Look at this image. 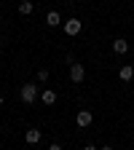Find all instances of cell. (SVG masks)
<instances>
[{
    "instance_id": "cell-1",
    "label": "cell",
    "mask_w": 134,
    "mask_h": 150,
    "mask_svg": "<svg viewBox=\"0 0 134 150\" xmlns=\"http://www.w3.org/2000/svg\"><path fill=\"white\" fill-rule=\"evenodd\" d=\"M19 97H22V102H24V105H32L38 97H40V91H38V86H35V83H24L22 88H19Z\"/></svg>"
},
{
    "instance_id": "cell-2",
    "label": "cell",
    "mask_w": 134,
    "mask_h": 150,
    "mask_svg": "<svg viewBox=\"0 0 134 150\" xmlns=\"http://www.w3.org/2000/svg\"><path fill=\"white\" fill-rule=\"evenodd\" d=\"M62 27H65V35L67 38H75V35H81L83 22H81V19H67V22H62Z\"/></svg>"
},
{
    "instance_id": "cell-3",
    "label": "cell",
    "mask_w": 134,
    "mask_h": 150,
    "mask_svg": "<svg viewBox=\"0 0 134 150\" xmlns=\"http://www.w3.org/2000/svg\"><path fill=\"white\" fill-rule=\"evenodd\" d=\"M83 78H86V70H83V64H78V62H70V81H72V83H83Z\"/></svg>"
},
{
    "instance_id": "cell-4",
    "label": "cell",
    "mask_w": 134,
    "mask_h": 150,
    "mask_svg": "<svg viewBox=\"0 0 134 150\" xmlns=\"http://www.w3.org/2000/svg\"><path fill=\"white\" fill-rule=\"evenodd\" d=\"M91 121H94V115H91V110H81L78 115H75V123H78L81 129H86V126H91Z\"/></svg>"
},
{
    "instance_id": "cell-5",
    "label": "cell",
    "mask_w": 134,
    "mask_h": 150,
    "mask_svg": "<svg viewBox=\"0 0 134 150\" xmlns=\"http://www.w3.org/2000/svg\"><path fill=\"white\" fill-rule=\"evenodd\" d=\"M40 102H43L46 107H51V105H56V91H51V88H46V91H40Z\"/></svg>"
},
{
    "instance_id": "cell-6",
    "label": "cell",
    "mask_w": 134,
    "mask_h": 150,
    "mask_svg": "<svg viewBox=\"0 0 134 150\" xmlns=\"http://www.w3.org/2000/svg\"><path fill=\"white\" fill-rule=\"evenodd\" d=\"M129 51V43L123 40V38H118V40H113V54H118V56H123Z\"/></svg>"
},
{
    "instance_id": "cell-7",
    "label": "cell",
    "mask_w": 134,
    "mask_h": 150,
    "mask_svg": "<svg viewBox=\"0 0 134 150\" xmlns=\"http://www.w3.org/2000/svg\"><path fill=\"white\" fill-rule=\"evenodd\" d=\"M24 139H27V145H38L40 142V129H27Z\"/></svg>"
},
{
    "instance_id": "cell-8",
    "label": "cell",
    "mask_w": 134,
    "mask_h": 150,
    "mask_svg": "<svg viewBox=\"0 0 134 150\" xmlns=\"http://www.w3.org/2000/svg\"><path fill=\"white\" fill-rule=\"evenodd\" d=\"M118 78H121V81H131V78H134V67H131V64H123V67L118 70Z\"/></svg>"
},
{
    "instance_id": "cell-9",
    "label": "cell",
    "mask_w": 134,
    "mask_h": 150,
    "mask_svg": "<svg viewBox=\"0 0 134 150\" xmlns=\"http://www.w3.org/2000/svg\"><path fill=\"white\" fill-rule=\"evenodd\" d=\"M46 24H48V27H59V24H62V16L56 13V11H48V16H46Z\"/></svg>"
},
{
    "instance_id": "cell-10",
    "label": "cell",
    "mask_w": 134,
    "mask_h": 150,
    "mask_svg": "<svg viewBox=\"0 0 134 150\" xmlns=\"http://www.w3.org/2000/svg\"><path fill=\"white\" fill-rule=\"evenodd\" d=\"M35 11V6L30 3V0H22V3H19V13H22V16H30Z\"/></svg>"
},
{
    "instance_id": "cell-11",
    "label": "cell",
    "mask_w": 134,
    "mask_h": 150,
    "mask_svg": "<svg viewBox=\"0 0 134 150\" xmlns=\"http://www.w3.org/2000/svg\"><path fill=\"white\" fill-rule=\"evenodd\" d=\"M38 81L46 83V81H48V70H38Z\"/></svg>"
},
{
    "instance_id": "cell-12",
    "label": "cell",
    "mask_w": 134,
    "mask_h": 150,
    "mask_svg": "<svg viewBox=\"0 0 134 150\" xmlns=\"http://www.w3.org/2000/svg\"><path fill=\"white\" fill-rule=\"evenodd\" d=\"M48 150H65V147H62L59 142H51V145H48Z\"/></svg>"
},
{
    "instance_id": "cell-13",
    "label": "cell",
    "mask_w": 134,
    "mask_h": 150,
    "mask_svg": "<svg viewBox=\"0 0 134 150\" xmlns=\"http://www.w3.org/2000/svg\"><path fill=\"white\" fill-rule=\"evenodd\" d=\"M83 150H99V147H94V145H86V147H83Z\"/></svg>"
},
{
    "instance_id": "cell-14",
    "label": "cell",
    "mask_w": 134,
    "mask_h": 150,
    "mask_svg": "<svg viewBox=\"0 0 134 150\" xmlns=\"http://www.w3.org/2000/svg\"><path fill=\"white\" fill-rule=\"evenodd\" d=\"M99 150H113V147H110V145H105V147H99Z\"/></svg>"
},
{
    "instance_id": "cell-15",
    "label": "cell",
    "mask_w": 134,
    "mask_h": 150,
    "mask_svg": "<svg viewBox=\"0 0 134 150\" xmlns=\"http://www.w3.org/2000/svg\"><path fill=\"white\" fill-rule=\"evenodd\" d=\"M0 107H3V97H0Z\"/></svg>"
}]
</instances>
